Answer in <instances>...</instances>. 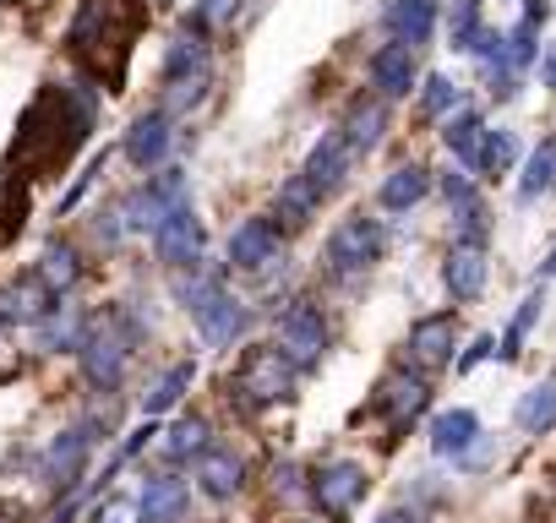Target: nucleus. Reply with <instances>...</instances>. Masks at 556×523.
I'll return each mask as SVG.
<instances>
[{
    "label": "nucleus",
    "mask_w": 556,
    "mask_h": 523,
    "mask_svg": "<svg viewBox=\"0 0 556 523\" xmlns=\"http://www.w3.org/2000/svg\"><path fill=\"white\" fill-rule=\"evenodd\" d=\"M93 115H99L93 88H83V82H50V88L28 104V115H23V126H17L12 169H34V175L45 180L50 169H61V164L88 142Z\"/></svg>",
    "instance_id": "obj_1"
},
{
    "label": "nucleus",
    "mask_w": 556,
    "mask_h": 523,
    "mask_svg": "<svg viewBox=\"0 0 556 523\" xmlns=\"http://www.w3.org/2000/svg\"><path fill=\"white\" fill-rule=\"evenodd\" d=\"M142 28V0H83L72 17V55L104 82H121L131 39Z\"/></svg>",
    "instance_id": "obj_2"
},
{
    "label": "nucleus",
    "mask_w": 556,
    "mask_h": 523,
    "mask_svg": "<svg viewBox=\"0 0 556 523\" xmlns=\"http://www.w3.org/2000/svg\"><path fill=\"white\" fill-rule=\"evenodd\" d=\"M175 295L186 301V311H191V322L202 328V339H207V344H218V349H224V344H235V339L251 328V311L224 290V279H191V284L180 279V284H175Z\"/></svg>",
    "instance_id": "obj_3"
},
{
    "label": "nucleus",
    "mask_w": 556,
    "mask_h": 523,
    "mask_svg": "<svg viewBox=\"0 0 556 523\" xmlns=\"http://www.w3.org/2000/svg\"><path fill=\"white\" fill-rule=\"evenodd\" d=\"M235 393V404H245V409H267V404H285L290 398V387H295V366L285 360V349L278 344H256V349H245V360L235 366V382H229Z\"/></svg>",
    "instance_id": "obj_4"
},
{
    "label": "nucleus",
    "mask_w": 556,
    "mask_h": 523,
    "mask_svg": "<svg viewBox=\"0 0 556 523\" xmlns=\"http://www.w3.org/2000/svg\"><path fill=\"white\" fill-rule=\"evenodd\" d=\"M382 251H388V229L377 218L355 213L328 234V273L333 279H361L371 262H382Z\"/></svg>",
    "instance_id": "obj_5"
},
{
    "label": "nucleus",
    "mask_w": 556,
    "mask_h": 523,
    "mask_svg": "<svg viewBox=\"0 0 556 523\" xmlns=\"http://www.w3.org/2000/svg\"><path fill=\"white\" fill-rule=\"evenodd\" d=\"M191 202V191H186V175L180 169H164V175H153L148 186H137L126 202H121V218H126V229H159L175 207H186Z\"/></svg>",
    "instance_id": "obj_6"
},
{
    "label": "nucleus",
    "mask_w": 556,
    "mask_h": 523,
    "mask_svg": "<svg viewBox=\"0 0 556 523\" xmlns=\"http://www.w3.org/2000/svg\"><path fill=\"white\" fill-rule=\"evenodd\" d=\"M77 355H83V377H88L99 393H115L121 377H126V355H131V344H126V333L104 317V322H93V328L83 333Z\"/></svg>",
    "instance_id": "obj_7"
},
{
    "label": "nucleus",
    "mask_w": 556,
    "mask_h": 523,
    "mask_svg": "<svg viewBox=\"0 0 556 523\" xmlns=\"http://www.w3.org/2000/svg\"><path fill=\"white\" fill-rule=\"evenodd\" d=\"M278 349L295 371H312L323 355H328V322L312 301H295L285 317H278Z\"/></svg>",
    "instance_id": "obj_8"
},
{
    "label": "nucleus",
    "mask_w": 556,
    "mask_h": 523,
    "mask_svg": "<svg viewBox=\"0 0 556 523\" xmlns=\"http://www.w3.org/2000/svg\"><path fill=\"white\" fill-rule=\"evenodd\" d=\"M426 404H431V387H426L420 371H388V377L377 382V393H371V414H382L393 436L409 431V425L426 414Z\"/></svg>",
    "instance_id": "obj_9"
},
{
    "label": "nucleus",
    "mask_w": 556,
    "mask_h": 523,
    "mask_svg": "<svg viewBox=\"0 0 556 523\" xmlns=\"http://www.w3.org/2000/svg\"><path fill=\"white\" fill-rule=\"evenodd\" d=\"M93 442H99V420H83V425L61 431V436L45 447V485L72 490V485L83 480L88 458H93Z\"/></svg>",
    "instance_id": "obj_10"
},
{
    "label": "nucleus",
    "mask_w": 556,
    "mask_h": 523,
    "mask_svg": "<svg viewBox=\"0 0 556 523\" xmlns=\"http://www.w3.org/2000/svg\"><path fill=\"white\" fill-rule=\"evenodd\" d=\"M366 496V469L355 458H333L312 474V501L328 512V518H350L355 501Z\"/></svg>",
    "instance_id": "obj_11"
},
{
    "label": "nucleus",
    "mask_w": 556,
    "mask_h": 523,
    "mask_svg": "<svg viewBox=\"0 0 556 523\" xmlns=\"http://www.w3.org/2000/svg\"><path fill=\"white\" fill-rule=\"evenodd\" d=\"M153 251H159L164 268H175V273H186V268H197V262H202V218L191 213V202L175 207V213L153 229Z\"/></svg>",
    "instance_id": "obj_12"
},
{
    "label": "nucleus",
    "mask_w": 556,
    "mask_h": 523,
    "mask_svg": "<svg viewBox=\"0 0 556 523\" xmlns=\"http://www.w3.org/2000/svg\"><path fill=\"white\" fill-rule=\"evenodd\" d=\"M278 229L267 218H245L235 234H229V268L235 273H267L273 262H278Z\"/></svg>",
    "instance_id": "obj_13"
},
{
    "label": "nucleus",
    "mask_w": 556,
    "mask_h": 523,
    "mask_svg": "<svg viewBox=\"0 0 556 523\" xmlns=\"http://www.w3.org/2000/svg\"><path fill=\"white\" fill-rule=\"evenodd\" d=\"M350 158H355V153H350V142H344L339 131H328V137L312 148V158H306L301 180H306V186H312V191L328 202V196H333V191L350 180Z\"/></svg>",
    "instance_id": "obj_14"
},
{
    "label": "nucleus",
    "mask_w": 556,
    "mask_h": 523,
    "mask_svg": "<svg viewBox=\"0 0 556 523\" xmlns=\"http://www.w3.org/2000/svg\"><path fill=\"white\" fill-rule=\"evenodd\" d=\"M240 485H245V458L240 452H229V447H202L197 452V490L202 496L229 501V496H240Z\"/></svg>",
    "instance_id": "obj_15"
},
{
    "label": "nucleus",
    "mask_w": 556,
    "mask_h": 523,
    "mask_svg": "<svg viewBox=\"0 0 556 523\" xmlns=\"http://www.w3.org/2000/svg\"><path fill=\"white\" fill-rule=\"evenodd\" d=\"M415 77H420V66H415V50H409V44L393 39V44H382V50L371 55V82H377L382 99H409Z\"/></svg>",
    "instance_id": "obj_16"
},
{
    "label": "nucleus",
    "mask_w": 556,
    "mask_h": 523,
    "mask_svg": "<svg viewBox=\"0 0 556 523\" xmlns=\"http://www.w3.org/2000/svg\"><path fill=\"white\" fill-rule=\"evenodd\" d=\"M453 339H458L453 311L420 317V322L409 328V360H415V366H447V360H453Z\"/></svg>",
    "instance_id": "obj_17"
},
{
    "label": "nucleus",
    "mask_w": 556,
    "mask_h": 523,
    "mask_svg": "<svg viewBox=\"0 0 556 523\" xmlns=\"http://www.w3.org/2000/svg\"><path fill=\"white\" fill-rule=\"evenodd\" d=\"M50 306H55V295L39 273H23L12 284H0V322H39Z\"/></svg>",
    "instance_id": "obj_18"
},
{
    "label": "nucleus",
    "mask_w": 556,
    "mask_h": 523,
    "mask_svg": "<svg viewBox=\"0 0 556 523\" xmlns=\"http://www.w3.org/2000/svg\"><path fill=\"white\" fill-rule=\"evenodd\" d=\"M126 158L137 169H159L169 158V115L153 110V115H137L131 131H126Z\"/></svg>",
    "instance_id": "obj_19"
},
{
    "label": "nucleus",
    "mask_w": 556,
    "mask_h": 523,
    "mask_svg": "<svg viewBox=\"0 0 556 523\" xmlns=\"http://www.w3.org/2000/svg\"><path fill=\"white\" fill-rule=\"evenodd\" d=\"M442 279H447L453 301H480V290H485V245L458 240V245L447 251V268H442Z\"/></svg>",
    "instance_id": "obj_20"
},
{
    "label": "nucleus",
    "mask_w": 556,
    "mask_h": 523,
    "mask_svg": "<svg viewBox=\"0 0 556 523\" xmlns=\"http://www.w3.org/2000/svg\"><path fill=\"white\" fill-rule=\"evenodd\" d=\"M142 523H180L186 518V507H191V490H186V480H175V474H153L148 485H142Z\"/></svg>",
    "instance_id": "obj_21"
},
{
    "label": "nucleus",
    "mask_w": 556,
    "mask_h": 523,
    "mask_svg": "<svg viewBox=\"0 0 556 523\" xmlns=\"http://www.w3.org/2000/svg\"><path fill=\"white\" fill-rule=\"evenodd\" d=\"M191 77H207V39L197 23H186L164 55V82H191Z\"/></svg>",
    "instance_id": "obj_22"
},
{
    "label": "nucleus",
    "mask_w": 556,
    "mask_h": 523,
    "mask_svg": "<svg viewBox=\"0 0 556 523\" xmlns=\"http://www.w3.org/2000/svg\"><path fill=\"white\" fill-rule=\"evenodd\" d=\"M382 126H388V104L382 99H355L344 126H339V137L350 142V153H371L382 142Z\"/></svg>",
    "instance_id": "obj_23"
},
{
    "label": "nucleus",
    "mask_w": 556,
    "mask_h": 523,
    "mask_svg": "<svg viewBox=\"0 0 556 523\" xmlns=\"http://www.w3.org/2000/svg\"><path fill=\"white\" fill-rule=\"evenodd\" d=\"M431 28H437V0H393L388 7V34L399 39V44H426L431 39Z\"/></svg>",
    "instance_id": "obj_24"
},
{
    "label": "nucleus",
    "mask_w": 556,
    "mask_h": 523,
    "mask_svg": "<svg viewBox=\"0 0 556 523\" xmlns=\"http://www.w3.org/2000/svg\"><path fill=\"white\" fill-rule=\"evenodd\" d=\"M475 436H480V420L469 409H447L431 420V452H442V458H464L475 447Z\"/></svg>",
    "instance_id": "obj_25"
},
{
    "label": "nucleus",
    "mask_w": 556,
    "mask_h": 523,
    "mask_svg": "<svg viewBox=\"0 0 556 523\" xmlns=\"http://www.w3.org/2000/svg\"><path fill=\"white\" fill-rule=\"evenodd\" d=\"M513 420H518V431H529V436H545V431H556V377L534 382V387L518 398Z\"/></svg>",
    "instance_id": "obj_26"
},
{
    "label": "nucleus",
    "mask_w": 556,
    "mask_h": 523,
    "mask_svg": "<svg viewBox=\"0 0 556 523\" xmlns=\"http://www.w3.org/2000/svg\"><path fill=\"white\" fill-rule=\"evenodd\" d=\"M426 191H431V169H426V164H399V169L382 180V207H388V213H404V207L426 202Z\"/></svg>",
    "instance_id": "obj_27"
},
{
    "label": "nucleus",
    "mask_w": 556,
    "mask_h": 523,
    "mask_svg": "<svg viewBox=\"0 0 556 523\" xmlns=\"http://www.w3.org/2000/svg\"><path fill=\"white\" fill-rule=\"evenodd\" d=\"M34 273H39V279L50 284V295H66V290H72V284L83 279V262H77V251H72L66 240H50Z\"/></svg>",
    "instance_id": "obj_28"
},
{
    "label": "nucleus",
    "mask_w": 556,
    "mask_h": 523,
    "mask_svg": "<svg viewBox=\"0 0 556 523\" xmlns=\"http://www.w3.org/2000/svg\"><path fill=\"white\" fill-rule=\"evenodd\" d=\"M447 153H458V164L464 169H475L480 164V142H485V120L475 115V110H458L453 120H447Z\"/></svg>",
    "instance_id": "obj_29"
},
{
    "label": "nucleus",
    "mask_w": 556,
    "mask_h": 523,
    "mask_svg": "<svg viewBox=\"0 0 556 523\" xmlns=\"http://www.w3.org/2000/svg\"><path fill=\"white\" fill-rule=\"evenodd\" d=\"M191 377H197V366H191V360H175L164 377H153V387L142 393V409H148V414H164V409H175V404L186 398Z\"/></svg>",
    "instance_id": "obj_30"
},
{
    "label": "nucleus",
    "mask_w": 556,
    "mask_h": 523,
    "mask_svg": "<svg viewBox=\"0 0 556 523\" xmlns=\"http://www.w3.org/2000/svg\"><path fill=\"white\" fill-rule=\"evenodd\" d=\"M317 207H323V196L295 175V180H285V191H278V207H273V213L285 218V229H306V224L317 218Z\"/></svg>",
    "instance_id": "obj_31"
},
{
    "label": "nucleus",
    "mask_w": 556,
    "mask_h": 523,
    "mask_svg": "<svg viewBox=\"0 0 556 523\" xmlns=\"http://www.w3.org/2000/svg\"><path fill=\"white\" fill-rule=\"evenodd\" d=\"M83 333H88V328H83L77 311H55V306H50V311L39 317V339H45V349H77Z\"/></svg>",
    "instance_id": "obj_32"
},
{
    "label": "nucleus",
    "mask_w": 556,
    "mask_h": 523,
    "mask_svg": "<svg viewBox=\"0 0 556 523\" xmlns=\"http://www.w3.org/2000/svg\"><path fill=\"white\" fill-rule=\"evenodd\" d=\"M480 0H453V17H447V44L453 50H475L480 44Z\"/></svg>",
    "instance_id": "obj_33"
},
{
    "label": "nucleus",
    "mask_w": 556,
    "mask_h": 523,
    "mask_svg": "<svg viewBox=\"0 0 556 523\" xmlns=\"http://www.w3.org/2000/svg\"><path fill=\"white\" fill-rule=\"evenodd\" d=\"M202 447H207V420H202V414L175 420L169 436H164V452H169V458H191V452H202Z\"/></svg>",
    "instance_id": "obj_34"
},
{
    "label": "nucleus",
    "mask_w": 556,
    "mask_h": 523,
    "mask_svg": "<svg viewBox=\"0 0 556 523\" xmlns=\"http://www.w3.org/2000/svg\"><path fill=\"white\" fill-rule=\"evenodd\" d=\"M551 186H556V137L534 148V158H529V169H523L518 191H523V196H540V191H551Z\"/></svg>",
    "instance_id": "obj_35"
},
{
    "label": "nucleus",
    "mask_w": 556,
    "mask_h": 523,
    "mask_svg": "<svg viewBox=\"0 0 556 523\" xmlns=\"http://www.w3.org/2000/svg\"><path fill=\"white\" fill-rule=\"evenodd\" d=\"M513 158H518V142H513V131H485V142H480V175H507L513 169Z\"/></svg>",
    "instance_id": "obj_36"
},
{
    "label": "nucleus",
    "mask_w": 556,
    "mask_h": 523,
    "mask_svg": "<svg viewBox=\"0 0 556 523\" xmlns=\"http://www.w3.org/2000/svg\"><path fill=\"white\" fill-rule=\"evenodd\" d=\"M540 306H545V295H540V290H534V295H529V301L518 306V317H513V328H507V339L496 344V355H502V360H518V344H523V333H529V322L540 317Z\"/></svg>",
    "instance_id": "obj_37"
},
{
    "label": "nucleus",
    "mask_w": 556,
    "mask_h": 523,
    "mask_svg": "<svg viewBox=\"0 0 556 523\" xmlns=\"http://www.w3.org/2000/svg\"><path fill=\"white\" fill-rule=\"evenodd\" d=\"M458 82H447V77H426V93H420V110L426 115H447V110H458Z\"/></svg>",
    "instance_id": "obj_38"
},
{
    "label": "nucleus",
    "mask_w": 556,
    "mask_h": 523,
    "mask_svg": "<svg viewBox=\"0 0 556 523\" xmlns=\"http://www.w3.org/2000/svg\"><path fill=\"white\" fill-rule=\"evenodd\" d=\"M93 523H142V507L126 501V496H110V501H99Z\"/></svg>",
    "instance_id": "obj_39"
},
{
    "label": "nucleus",
    "mask_w": 556,
    "mask_h": 523,
    "mask_svg": "<svg viewBox=\"0 0 556 523\" xmlns=\"http://www.w3.org/2000/svg\"><path fill=\"white\" fill-rule=\"evenodd\" d=\"M240 12V0H197V28L207 34V28H218V23H229Z\"/></svg>",
    "instance_id": "obj_40"
},
{
    "label": "nucleus",
    "mask_w": 556,
    "mask_h": 523,
    "mask_svg": "<svg viewBox=\"0 0 556 523\" xmlns=\"http://www.w3.org/2000/svg\"><path fill=\"white\" fill-rule=\"evenodd\" d=\"M442 191H447V202H453V207H469V202H475L469 175H447V180H442Z\"/></svg>",
    "instance_id": "obj_41"
},
{
    "label": "nucleus",
    "mask_w": 556,
    "mask_h": 523,
    "mask_svg": "<svg viewBox=\"0 0 556 523\" xmlns=\"http://www.w3.org/2000/svg\"><path fill=\"white\" fill-rule=\"evenodd\" d=\"M485 355H491V339H480V344H475V349L458 360V371H469V366H475V360H485Z\"/></svg>",
    "instance_id": "obj_42"
},
{
    "label": "nucleus",
    "mask_w": 556,
    "mask_h": 523,
    "mask_svg": "<svg viewBox=\"0 0 556 523\" xmlns=\"http://www.w3.org/2000/svg\"><path fill=\"white\" fill-rule=\"evenodd\" d=\"M545 82H551V88H556V50H551V55H545Z\"/></svg>",
    "instance_id": "obj_43"
},
{
    "label": "nucleus",
    "mask_w": 556,
    "mask_h": 523,
    "mask_svg": "<svg viewBox=\"0 0 556 523\" xmlns=\"http://www.w3.org/2000/svg\"><path fill=\"white\" fill-rule=\"evenodd\" d=\"M72 512H77V507H72V501H66V507H61V512H55V518H50V523H72Z\"/></svg>",
    "instance_id": "obj_44"
},
{
    "label": "nucleus",
    "mask_w": 556,
    "mask_h": 523,
    "mask_svg": "<svg viewBox=\"0 0 556 523\" xmlns=\"http://www.w3.org/2000/svg\"><path fill=\"white\" fill-rule=\"evenodd\" d=\"M382 523H404V512H388V518H382Z\"/></svg>",
    "instance_id": "obj_45"
},
{
    "label": "nucleus",
    "mask_w": 556,
    "mask_h": 523,
    "mask_svg": "<svg viewBox=\"0 0 556 523\" xmlns=\"http://www.w3.org/2000/svg\"><path fill=\"white\" fill-rule=\"evenodd\" d=\"M0 523H12V512H0Z\"/></svg>",
    "instance_id": "obj_46"
}]
</instances>
